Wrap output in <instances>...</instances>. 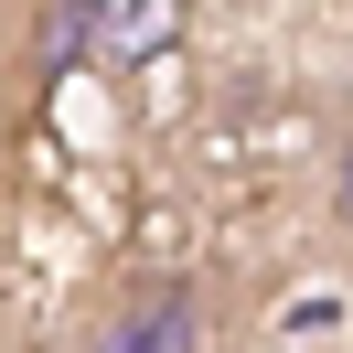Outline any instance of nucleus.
<instances>
[{
  "label": "nucleus",
  "mask_w": 353,
  "mask_h": 353,
  "mask_svg": "<svg viewBox=\"0 0 353 353\" xmlns=\"http://www.w3.org/2000/svg\"><path fill=\"white\" fill-rule=\"evenodd\" d=\"M65 353H214V279L203 268H139L97 300Z\"/></svg>",
  "instance_id": "f257e3e1"
},
{
  "label": "nucleus",
  "mask_w": 353,
  "mask_h": 353,
  "mask_svg": "<svg viewBox=\"0 0 353 353\" xmlns=\"http://www.w3.org/2000/svg\"><path fill=\"white\" fill-rule=\"evenodd\" d=\"M97 11H108V0H32L22 11V86H32V108L97 54Z\"/></svg>",
  "instance_id": "f03ea898"
},
{
  "label": "nucleus",
  "mask_w": 353,
  "mask_h": 353,
  "mask_svg": "<svg viewBox=\"0 0 353 353\" xmlns=\"http://www.w3.org/2000/svg\"><path fill=\"white\" fill-rule=\"evenodd\" d=\"M321 236L353 257V129L332 139V172H321Z\"/></svg>",
  "instance_id": "7ed1b4c3"
}]
</instances>
